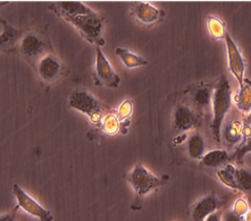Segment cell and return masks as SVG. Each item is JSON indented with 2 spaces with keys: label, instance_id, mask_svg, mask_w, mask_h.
<instances>
[{
  "label": "cell",
  "instance_id": "1",
  "mask_svg": "<svg viewBox=\"0 0 251 221\" xmlns=\"http://www.w3.org/2000/svg\"><path fill=\"white\" fill-rule=\"evenodd\" d=\"M57 9L61 16L72 24L85 39L97 47H103V18L91 8L81 2H57Z\"/></svg>",
  "mask_w": 251,
  "mask_h": 221
},
{
  "label": "cell",
  "instance_id": "2",
  "mask_svg": "<svg viewBox=\"0 0 251 221\" xmlns=\"http://www.w3.org/2000/svg\"><path fill=\"white\" fill-rule=\"evenodd\" d=\"M232 102V94L230 85L226 77H222L217 83L213 92L212 106V131L215 140L219 142L222 137V126L226 116L229 111Z\"/></svg>",
  "mask_w": 251,
  "mask_h": 221
},
{
  "label": "cell",
  "instance_id": "3",
  "mask_svg": "<svg viewBox=\"0 0 251 221\" xmlns=\"http://www.w3.org/2000/svg\"><path fill=\"white\" fill-rule=\"evenodd\" d=\"M69 106L85 114L95 125L101 124L104 117L100 102L92 94L84 90H77L71 94Z\"/></svg>",
  "mask_w": 251,
  "mask_h": 221
},
{
  "label": "cell",
  "instance_id": "4",
  "mask_svg": "<svg viewBox=\"0 0 251 221\" xmlns=\"http://www.w3.org/2000/svg\"><path fill=\"white\" fill-rule=\"evenodd\" d=\"M129 183L138 197H144L163 186L166 179L152 174L146 167L137 164L129 174Z\"/></svg>",
  "mask_w": 251,
  "mask_h": 221
},
{
  "label": "cell",
  "instance_id": "5",
  "mask_svg": "<svg viewBox=\"0 0 251 221\" xmlns=\"http://www.w3.org/2000/svg\"><path fill=\"white\" fill-rule=\"evenodd\" d=\"M13 195L16 198L17 205L30 216L37 218L40 221H53L54 217L49 210L42 206L37 200L29 196L23 188L18 185H13Z\"/></svg>",
  "mask_w": 251,
  "mask_h": 221
},
{
  "label": "cell",
  "instance_id": "6",
  "mask_svg": "<svg viewBox=\"0 0 251 221\" xmlns=\"http://www.w3.org/2000/svg\"><path fill=\"white\" fill-rule=\"evenodd\" d=\"M95 77L100 84L109 89H117L120 86L121 77L116 73L109 60L104 56L101 47H96L95 52Z\"/></svg>",
  "mask_w": 251,
  "mask_h": 221
},
{
  "label": "cell",
  "instance_id": "7",
  "mask_svg": "<svg viewBox=\"0 0 251 221\" xmlns=\"http://www.w3.org/2000/svg\"><path fill=\"white\" fill-rule=\"evenodd\" d=\"M227 58H228V69L230 71L233 77L236 79L239 87L245 82V71H246V62L244 57L240 51L239 48L233 39L228 33H226L224 37Z\"/></svg>",
  "mask_w": 251,
  "mask_h": 221
},
{
  "label": "cell",
  "instance_id": "8",
  "mask_svg": "<svg viewBox=\"0 0 251 221\" xmlns=\"http://www.w3.org/2000/svg\"><path fill=\"white\" fill-rule=\"evenodd\" d=\"M60 70L61 64L56 56L46 54L40 58L38 63V74L44 81H54L58 76Z\"/></svg>",
  "mask_w": 251,
  "mask_h": 221
},
{
  "label": "cell",
  "instance_id": "9",
  "mask_svg": "<svg viewBox=\"0 0 251 221\" xmlns=\"http://www.w3.org/2000/svg\"><path fill=\"white\" fill-rule=\"evenodd\" d=\"M198 123V119L193 110L185 105H177L173 114L174 128L179 132H186L194 128Z\"/></svg>",
  "mask_w": 251,
  "mask_h": 221
},
{
  "label": "cell",
  "instance_id": "10",
  "mask_svg": "<svg viewBox=\"0 0 251 221\" xmlns=\"http://www.w3.org/2000/svg\"><path fill=\"white\" fill-rule=\"evenodd\" d=\"M220 206V201L214 194H210L200 199L192 208L194 221H204L208 216L216 213Z\"/></svg>",
  "mask_w": 251,
  "mask_h": 221
},
{
  "label": "cell",
  "instance_id": "11",
  "mask_svg": "<svg viewBox=\"0 0 251 221\" xmlns=\"http://www.w3.org/2000/svg\"><path fill=\"white\" fill-rule=\"evenodd\" d=\"M134 14L137 21L145 25L155 24L162 18V11L149 2H137Z\"/></svg>",
  "mask_w": 251,
  "mask_h": 221
},
{
  "label": "cell",
  "instance_id": "12",
  "mask_svg": "<svg viewBox=\"0 0 251 221\" xmlns=\"http://www.w3.org/2000/svg\"><path fill=\"white\" fill-rule=\"evenodd\" d=\"M44 49V42L34 33H27L22 39L21 51L27 58H35L42 55Z\"/></svg>",
  "mask_w": 251,
  "mask_h": 221
},
{
  "label": "cell",
  "instance_id": "13",
  "mask_svg": "<svg viewBox=\"0 0 251 221\" xmlns=\"http://www.w3.org/2000/svg\"><path fill=\"white\" fill-rule=\"evenodd\" d=\"M233 102L238 109L244 113L251 111V81L245 79L244 84L239 87V92L234 96Z\"/></svg>",
  "mask_w": 251,
  "mask_h": 221
},
{
  "label": "cell",
  "instance_id": "14",
  "mask_svg": "<svg viewBox=\"0 0 251 221\" xmlns=\"http://www.w3.org/2000/svg\"><path fill=\"white\" fill-rule=\"evenodd\" d=\"M116 55L121 59L124 65L129 69L142 67L148 64V61L141 56H138L136 53L123 47H118L116 49Z\"/></svg>",
  "mask_w": 251,
  "mask_h": 221
},
{
  "label": "cell",
  "instance_id": "15",
  "mask_svg": "<svg viewBox=\"0 0 251 221\" xmlns=\"http://www.w3.org/2000/svg\"><path fill=\"white\" fill-rule=\"evenodd\" d=\"M205 141L200 133H193L187 140L188 155L194 160H201L205 154Z\"/></svg>",
  "mask_w": 251,
  "mask_h": 221
},
{
  "label": "cell",
  "instance_id": "16",
  "mask_svg": "<svg viewBox=\"0 0 251 221\" xmlns=\"http://www.w3.org/2000/svg\"><path fill=\"white\" fill-rule=\"evenodd\" d=\"M222 136L228 144H237L244 138V123L238 120H233L229 122L222 132Z\"/></svg>",
  "mask_w": 251,
  "mask_h": 221
},
{
  "label": "cell",
  "instance_id": "17",
  "mask_svg": "<svg viewBox=\"0 0 251 221\" xmlns=\"http://www.w3.org/2000/svg\"><path fill=\"white\" fill-rule=\"evenodd\" d=\"M230 160V157L228 152L225 150H212L206 152L201 158V163L208 168L217 169L223 167L225 164L228 163Z\"/></svg>",
  "mask_w": 251,
  "mask_h": 221
},
{
  "label": "cell",
  "instance_id": "18",
  "mask_svg": "<svg viewBox=\"0 0 251 221\" xmlns=\"http://www.w3.org/2000/svg\"><path fill=\"white\" fill-rule=\"evenodd\" d=\"M251 151V126L244 124V138L238 149L234 153V160L237 164L243 163V159L248 152Z\"/></svg>",
  "mask_w": 251,
  "mask_h": 221
},
{
  "label": "cell",
  "instance_id": "19",
  "mask_svg": "<svg viewBox=\"0 0 251 221\" xmlns=\"http://www.w3.org/2000/svg\"><path fill=\"white\" fill-rule=\"evenodd\" d=\"M237 190H243L251 193V171L248 169L233 168Z\"/></svg>",
  "mask_w": 251,
  "mask_h": 221
},
{
  "label": "cell",
  "instance_id": "20",
  "mask_svg": "<svg viewBox=\"0 0 251 221\" xmlns=\"http://www.w3.org/2000/svg\"><path fill=\"white\" fill-rule=\"evenodd\" d=\"M234 166L231 164H227L224 168L217 171V176L219 181L224 185L228 186V188L237 190V186L235 182V178L233 174Z\"/></svg>",
  "mask_w": 251,
  "mask_h": 221
},
{
  "label": "cell",
  "instance_id": "21",
  "mask_svg": "<svg viewBox=\"0 0 251 221\" xmlns=\"http://www.w3.org/2000/svg\"><path fill=\"white\" fill-rule=\"evenodd\" d=\"M213 92L209 87H201L195 91L193 94V102L199 107H205L212 103Z\"/></svg>",
  "mask_w": 251,
  "mask_h": 221
},
{
  "label": "cell",
  "instance_id": "22",
  "mask_svg": "<svg viewBox=\"0 0 251 221\" xmlns=\"http://www.w3.org/2000/svg\"><path fill=\"white\" fill-rule=\"evenodd\" d=\"M207 28L212 37L217 40L224 38L227 33L222 21L217 17H209L207 19Z\"/></svg>",
  "mask_w": 251,
  "mask_h": 221
},
{
  "label": "cell",
  "instance_id": "23",
  "mask_svg": "<svg viewBox=\"0 0 251 221\" xmlns=\"http://www.w3.org/2000/svg\"><path fill=\"white\" fill-rule=\"evenodd\" d=\"M120 127L121 122L116 115L110 114L103 117V121L101 123V128L105 134L113 136L118 133Z\"/></svg>",
  "mask_w": 251,
  "mask_h": 221
},
{
  "label": "cell",
  "instance_id": "24",
  "mask_svg": "<svg viewBox=\"0 0 251 221\" xmlns=\"http://www.w3.org/2000/svg\"><path fill=\"white\" fill-rule=\"evenodd\" d=\"M134 112V105L131 100H124L117 109V115L120 122H126L130 117L132 116Z\"/></svg>",
  "mask_w": 251,
  "mask_h": 221
},
{
  "label": "cell",
  "instance_id": "25",
  "mask_svg": "<svg viewBox=\"0 0 251 221\" xmlns=\"http://www.w3.org/2000/svg\"><path fill=\"white\" fill-rule=\"evenodd\" d=\"M250 207H249V203L247 202L246 199L244 198H239L235 201L233 208H232V213L235 214L236 216H238L239 218H244V216L249 212Z\"/></svg>",
  "mask_w": 251,
  "mask_h": 221
},
{
  "label": "cell",
  "instance_id": "26",
  "mask_svg": "<svg viewBox=\"0 0 251 221\" xmlns=\"http://www.w3.org/2000/svg\"><path fill=\"white\" fill-rule=\"evenodd\" d=\"M223 221H244L242 218H239L238 216H236L235 214H233L232 212L228 213L225 215Z\"/></svg>",
  "mask_w": 251,
  "mask_h": 221
},
{
  "label": "cell",
  "instance_id": "27",
  "mask_svg": "<svg viewBox=\"0 0 251 221\" xmlns=\"http://www.w3.org/2000/svg\"><path fill=\"white\" fill-rule=\"evenodd\" d=\"M204 221H221V217H220V215L216 212V213H213V214H211L210 216H208L207 218H206V220Z\"/></svg>",
  "mask_w": 251,
  "mask_h": 221
},
{
  "label": "cell",
  "instance_id": "28",
  "mask_svg": "<svg viewBox=\"0 0 251 221\" xmlns=\"http://www.w3.org/2000/svg\"><path fill=\"white\" fill-rule=\"evenodd\" d=\"M0 221H14L13 218L10 215H4L1 217V220Z\"/></svg>",
  "mask_w": 251,
  "mask_h": 221
},
{
  "label": "cell",
  "instance_id": "29",
  "mask_svg": "<svg viewBox=\"0 0 251 221\" xmlns=\"http://www.w3.org/2000/svg\"><path fill=\"white\" fill-rule=\"evenodd\" d=\"M244 221H251V210H249V212L244 216L243 218Z\"/></svg>",
  "mask_w": 251,
  "mask_h": 221
},
{
  "label": "cell",
  "instance_id": "30",
  "mask_svg": "<svg viewBox=\"0 0 251 221\" xmlns=\"http://www.w3.org/2000/svg\"><path fill=\"white\" fill-rule=\"evenodd\" d=\"M246 124L251 126V111L249 113V116L247 117V120H246Z\"/></svg>",
  "mask_w": 251,
  "mask_h": 221
}]
</instances>
